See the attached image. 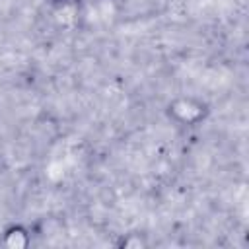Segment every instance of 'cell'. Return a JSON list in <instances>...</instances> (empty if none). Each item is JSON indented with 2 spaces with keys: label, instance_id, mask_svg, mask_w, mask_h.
I'll return each mask as SVG.
<instances>
[{
  "label": "cell",
  "instance_id": "cell-1",
  "mask_svg": "<svg viewBox=\"0 0 249 249\" xmlns=\"http://www.w3.org/2000/svg\"><path fill=\"white\" fill-rule=\"evenodd\" d=\"M169 113L185 124H193L202 117V105L195 103L193 99H179L173 105H169Z\"/></svg>",
  "mask_w": 249,
  "mask_h": 249
}]
</instances>
